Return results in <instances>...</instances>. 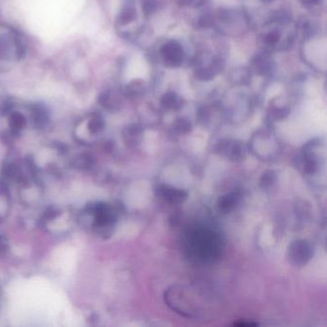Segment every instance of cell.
Wrapping results in <instances>:
<instances>
[{
  "label": "cell",
  "instance_id": "obj_3",
  "mask_svg": "<svg viewBox=\"0 0 327 327\" xmlns=\"http://www.w3.org/2000/svg\"><path fill=\"white\" fill-rule=\"evenodd\" d=\"M103 126H104L103 119L99 115H93L88 122V130L90 132V134H98L100 131H102Z\"/></svg>",
  "mask_w": 327,
  "mask_h": 327
},
{
  "label": "cell",
  "instance_id": "obj_6",
  "mask_svg": "<svg viewBox=\"0 0 327 327\" xmlns=\"http://www.w3.org/2000/svg\"><path fill=\"white\" fill-rule=\"evenodd\" d=\"M9 251V242L7 238L0 233V257L4 256Z\"/></svg>",
  "mask_w": 327,
  "mask_h": 327
},
{
  "label": "cell",
  "instance_id": "obj_1",
  "mask_svg": "<svg viewBox=\"0 0 327 327\" xmlns=\"http://www.w3.org/2000/svg\"><path fill=\"white\" fill-rule=\"evenodd\" d=\"M218 243L215 236L212 233L205 231L195 233V237L192 240L194 251L201 255L202 258H210L216 254L218 251Z\"/></svg>",
  "mask_w": 327,
  "mask_h": 327
},
{
  "label": "cell",
  "instance_id": "obj_2",
  "mask_svg": "<svg viewBox=\"0 0 327 327\" xmlns=\"http://www.w3.org/2000/svg\"><path fill=\"white\" fill-rule=\"evenodd\" d=\"M25 124H26V120L21 113L14 112L10 115L9 125H10V128L13 133L17 134L20 131H22L23 128L25 127Z\"/></svg>",
  "mask_w": 327,
  "mask_h": 327
},
{
  "label": "cell",
  "instance_id": "obj_5",
  "mask_svg": "<svg viewBox=\"0 0 327 327\" xmlns=\"http://www.w3.org/2000/svg\"><path fill=\"white\" fill-rule=\"evenodd\" d=\"M34 122L38 128H43L47 123V115L42 109H37L34 112Z\"/></svg>",
  "mask_w": 327,
  "mask_h": 327
},
{
  "label": "cell",
  "instance_id": "obj_4",
  "mask_svg": "<svg viewBox=\"0 0 327 327\" xmlns=\"http://www.w3.org/2000/svg\"><path fill=\"white\" fill-rule=\"evenodd\" d=\"M91 165H92V159L89 155H81L75 159L74 166L78 169L89 170Z\"/></svg>",
  "mask_w": 327,
  "mask_h": 327
}]
</instances>
